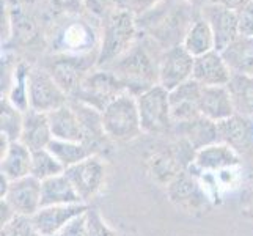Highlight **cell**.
Returning a JSON list of instances; mask_svg holds the SVG:
<instances>
[{
  "instance_id": "1",
  "label": "cell",
  "mask_w": 253,
  "mask_h": 236,
  "mask_svg": "<svg viewBox=\"0 0 253 236\" xmlns=\"http://www.w3.org/2000/svg\"><path fill=\"white\" fill-rule=\"evenodd\" d=\"M109 69L120 79L126 92L134 96L159 85V62H154L146 49L140 46H132Z\"/></svg>"
},
{
  "instance_id": "2",
  "label": "cell",
  "mask_w": 253,
  "mask_h": 236,
  "mask_svg": "<svg viewBox=\"0 0 253 236\" xmlns=\"http://www.w3.org/2000/svg\"><path fill=\"white\" fill-rule=\"evenodd\" d=\"M135 16L127 11L113 10L104 22L102 43L98 50V68H109L134 46Z\"/></svg>"
},
{
  "instance_id": "3",
  "label": "cell",
  "mask_w": 253,
  "mask_h": 236,
  "mask_svg": "<svg viewBox=\"0 0 253 236\" xmlns=\"http://www.w3.org/2000/svg\"><path fill=\"white\" fill-rule=\"evenodd\" d=\"M104 133L110 142H130L143 134L134 94L125 92L102 112Z\"/></svg>"
},
{
  "instance_id": "4",
  "label": "cell",
  "mask_w": 253,
  "mask_h": 236,
  "mask_svg": "<svg viewBox=\"0 0 253 236\" xmlns=\"http://www.w3.org/2000/svg\"><path fill=\"white\" fill-rule=\"evenodd\" d=\"M170 203L178 211L189 216H200L211 208L212 198L203 185L198 172L194 169L182 170L170 185L165 188Z\"/></svg>"
},
{
  "instance_id": "5",
  "label": "cell",
  "mask_w": 253,
  "mask_h": 236,
  "mask_svg": "<svg viewBox=\"0 0 253 236\" xmlns=\"http://www.w3.org/2000/svg\"><path fill=\"white\" fill-rule=\"evenodd\" d=\"M143 134L164 136L173 131L170 94L161 85H154L135 96Z\"/></svg>"
},
{
  "instance_id": "6",
  "label": "cell",
  "mask_w": 253,
  "mask_h": 236,
  "mask_svg": "<svg viewBox=\"0 0 253 236\" xmlns=\"http://www.w3.org/2000/svg\"><path fill=\"white\" fill-rule=\"evenodd\" d=\"M126 89L120 79L107 68H98L84 79L71 99L102 112L112 101H115Z\"/></svg>"
},
{
  "instance_id": "7",
  "label": "cell",
  "mask_w": 253,
  "mask_h": 236,
  "mask_svg": "<svg viewBox=\"0 0 253 236\" xmlns=\"http://www.w3.org/2000/svg\"><path fill=\"white\" fill-rule=\"evenodd\" d=\"M66 177L73 183L81 200L90 205L98 197L107 181V164L101 154H94L65 170Z\"/></svg>"
},
{
  "instance_id": "8",
  "label": "cell",
  "mask_w": 253,
  "mask_h": 236,
  "mask_svg": "<svg viewBox=\"0 0 253 236\" xmlns=\"http://www.w3.org/2000/svg\"><path fill=\"white\" fill-rule=\"evenodd\" d=\"M94 66H98V52L93 55L90 52L88 54H66L52 60L49 73L71 99L84 79L93 71Z\"/></svg>"
},
{
  "instance_id": "9",
  "label": "cell",
  "mask_w": 253,
  "mask_h": 236,
  "mask_svg": "<svg viewBox=\"0 0 253 236\" xmlns=\"http://www.w3.org/2000/svg\"><path fill=\"white\" fill-rule=\"evenodd\" d=\"M69 102L68 94L52 77L49 69L32 68L29 76V104L32 110L50 113Z\"/></svg>"
},
{
  "instance_id": "10",
  "label": "cell",
  "mask_w": 253,
  "mask_h": 236,
  "mask_svg": "<svg viewBox=\"0 0 253 236\" xmlns=\"http://www.w3.org/2000/svg\"><path fill=\"white\" fill-rule=\"evenodd\" d=\"M195 57H192L182 45H174L159 58V85L167 92L190 81L194 74Z\"/></svg>"
},
{
  "instance_id": "11",
  "label": "cell",
  "mask_w": 253,
  "mask_h": 236,
  "mask_svg": "<svg viewBox=\"0 0 253 236\" xmlns=\"http://www.w3.org/2000/svg\"><path fill=\"white\" fill-rule=\"evenodd\" d=\"M2 200L14 209L16 214L33 217L41 209V181L32 175L11 181Z\"/></svg>"
},
{
  "instance_id": "12",
  "label": "cell",
  "mask_w": 253,
  "mask_h": 236,
  "mask_svg": "<svg viewBox=\"0 0 253 236\" xmlns=\"http://www.w3.org/2000/svg\"><path fill=\"white\" fill-rule=\"evenodd\" d=\"M203 19L209 24L215 40V50H225L239 37L238 13L225 8L219 3L211 2L203 10Z\"/></svg>"
},
{
  "instance_id": "13",
  "label": "cell",
  "mask_w": 253,
  "mask_h": 236,
  "mask_svg": "<svg viewBox=\"0 0 253 236\" xmlns=\"http://www.w3.org/2000/svg\"><path fill=\"white\" fill-rule=\"evenodd\" d=\"M241 165V154L226 143L217 142L195 153V161L190 169L198 173H219Z\"/></svg>"
},
{
  "instance_id": "14",
  "label": "cell",
  "mask_w": 253,
  "mask_h": 236,
  "mask_svg": "<svg viewBox=\"0 0 253 236\" xmlns=\"http://www.w3.org/2000/svg\"><path fill=\"white\" fill-rule=\"evenodd\" d=\"M170 94V110L173 126L187 123V121L200 117V96H202V85L194 79L176 87L169 92Z\"/></svg>"
},
{
  "instance_id": "15",
  "label": "cell",
  "mask_w": 253,
  "mask_h": 236,
  "mask_svg": "<svg viewBox=\"0 0 253 236\" xmlns=\"http://www.w3.org/2000/svg\"><path fill=\"white\" fill-rule=\"evenodd\" d=\"M90 205L74 203V205H58V206H42L33 216V222L41 236H55L65 227L82 216Z\"/></svg>"
},
{
  "instance_id": "16",
  "label": "cell",
  "mask_w": 253,
  "mask_h": 236,
  "mask_svg": "<svg viewBox=\"0 0 253 236\" xmlns=\"http://www.w3.org/2000/svg\"><path fill=\"white\" fill-rule=\"evenodd\" d=\"M233 73L219 50L197 57L192 79L202 87H226Z\"/></svg>"
},
{
  "instance_id": "17",
  "label": "cell",
  "mask_w": 253,
  "mask_h": 236,
  "mask_svg": "<svg viewBox=\"0 0 253 236\" xmlns=\"http://www.w3.org/2000/svg\"><path fill=\"white\" fill-rule=\"evenodd\" d=\"M219 142L231 146L241 156L252 150L253 146V120L234 113L233 117L217 123Z\"/></svg>"
},
{
  "instance_id": "18",
  "label": "cell",
  "mask_w": 253,
  "mask_h": 236,
  "mask_svg": "<svg viewBox=\"0 0 253 236\" xmlns=\"http://www.w3.org/2000/svg\"><path fill=\"white\" fill-rule=\"evenodd\" d=\"M47 118H49L54 141L85 143V131L82 126V121L71 102H68L60 109L47 113Z\"/></svg>"
},
{
  "instance_id": "19",
  "label": "cell",
  "mask_w": 253,
  "mask_h": 236,
  "mask_svg": "<svg viewBox=\"0 0 253 236\" xmlns=\"http://www.w3.org/2000/svg\"><path fill=\"white\" fill-rule=\"evenodd\" d=\"M200 113L214 123H220L233 117L236 110H234L228 89L226 87H202Z\"/></svg>"
},
{
  "instance_id": "20",
  "label": "cell",
  "mask_w": 253,
  "mask_h": 236,
  "mask_svg": "<svg viewBox=\"0 0 253 236\" xmlns=\"http://www.w3.org/2000/svg\"><path fill=\"white\" fill-rule=\"evenodd\" d=\"M52 141H54V136H52L50 131L47 113L37 112L32 109L24 112V125L19 142L29 146L32 151H37L42 150V148H47Z\"/></svg>"
},
{
  "instance_id": "21",
  "label": "cell",
  "mask_w": 253,
  "mask_h": 236,
  "mask_svg": "<svg viewBox=\"0 0 253 236\" xmlns=\"http://www.w3.org/2000/svg\"><path fill=\"white\" fill-rule=\"evenodd\" d=\"M33 151L22 142H11L6 151L0 154V175L10 181H16L32 173Z\"/></svg>"
},
{
  "instance_id": "22",
  "label": "cell",
  "mask_w": 253,
  "mask_h": 236,
  "mask_svg": "<svg viewBox=\"0 0 253 236\" xmlns=\"http://www.w3.org/2000/svg\"><path fill=\"white\" fill-rule=\"evenodd\" d=\"M173 131L178 137H182L187 141L195 151L202 148L219 142V131H217V123L200 115L187 123L174 125Z\"/></svg>"
},
{
  "instance_id": "23",
  "label": "cell",
  "mask_w": 253,
  "mask_h": 236,
  "mask_svg": "<svg viewBox=\"0 0 253 236\" xmlns=\"http://www.w3.org/2000/svg\"><path fill=\"white\" fill-rule=\"evenodd\" d=\"M84 203L73 183L66 173L57 175L54 178L41 181V208L42 206H58V205H74Z\"/></svg>"
},
{
  "instance_id": "24",
  "label": "cell",
  "mask_w": 253,
  "mask_h": 236,
  "mask_svg": "<svg viewBox=\"0 0 253 236\" xmlns=\"http://www.w3.org/2000/svg\"><path fill=\"white\" fill-rule=\"evenodd\" d=\"M220 54L233 74H253V38L239 35Z\"/></svg>"
},
{
  "instance_id": "25",
  "label": "cell",
  "mask_w": 253,
  "mask_h": 236,
  "mask_svg": "<svg viewBox=\"0 0 253 236\" xmlns=\"http://www.w3.org/2000/svg\"><path fill=\"white\" fill-rule=\"evenodd\" d=\"M226 89L230 92L233 106L238 115L253 120V76L233 74Z\"/></svg>"
},
{
  "instance_id": "26",
  "label": "cell",
  "mask_w": 253,
  "mask_h": 236,
  "mask_svg": "<svg viewBox=\"0 0 253 236\" xmlns=\"http://www.w3.org/2000/svg\"><path fill=\"white\" fill-rule=\"evenodd\" d=\"M182 46L192 57H202L211 50H215V40L209 24L203 19H197L184 35Z\"/></svg>"
},
{
  "instance_id": "27",
  "label": "cell",
  "mask_w": 253,
  "mask_h": 236,
  "mask_svg": "<svg viewBox=\"0 0 253 236\" xmlns=\"http://www.w3.org/2000/svg\"><path fill=\"white\" fill-rule=\"evenodd\" d=\"M49 150L54 153V156L62 162V165L66 169L73 167V165L79 164L86 157L94 156V150L90 148L84 142H65V141H52L47 146Z\"/></svg>"
},
{
  "instance_id": "28",
  "label": "cell",
  "mask_w": 253,
  "mask_h": 236,
  "mask_svg": "<svg viewBox=\"0 0 253 236\" xmlns=\"http://www.w3.org/2000/svg\"><path fill=\"white\" fill-rule=\"evenodd\" d=\"M62 173H65V167L49 148H42V150L33 151L32 173H30L32 177H35L40 181H46Z\"/></svg>"
},
{
  "instance_id": "29",
  "label": "cell",
  "mask_w": 253,
  "mask_h": 236,
  "mask_svg": "<svg viewBox=\"0 0 253 236\" xmlns=\"http://www.w3.org/2000/svg\"><path fill=\"white\" fill-rule=\"evenodd\" d=\"M30 69L27 65H17L13 73L11 89L10 93L6 94V99L10 101L13 106H16L19 110L27 112L30 109L29 104V76Z\"/></svg>"
},
{
  "instance_id": "30",
  "label": "cell",
  "mask_w": 253,
  "mask_h": 236,
  "mask_svg": "<svg viewBox=\"0 0 253 236\" xmlns=\"http://www.w3.org/2000/svg\"><path fill=\"white\" fill-rule=\"evenodd\" d=\"M24 125V112L2 98V115H0V136H5L10 142H17L21 139Z\"/></svg>"
},
{
  "instance_id": "31",
  "label": "cell",
  "mask_w": 253,
  "mask_h": 236,
  "mask_svg": "<svg viewBox=\"0 0 253 236\" xmlns=\"http://www.w3.org/2000/svg\"><path fill=\"white\" fill-rule=\"evenodd\" d=\"M0 236H41L33 217L16 214L10 222H6L0 229Z\"/></svg>"
},
{
  "instance_id": "32",
  "label": "cell",
  "mask_w": 253,
  "mask_h": 236,
  "mask_svg": "<svg viewBox=\"0 0 253 236\" xmlns=\"http://www.w3.org/2000/svg\"><path fill=\"white\" fill-rule=\"evenodd\" d=\"M85 236H118V233L107 224L98 209L88 206L85 211Z\"/></svg>"
},
{
  "instance_id": "33",
  "label": "cell",
  "mask_w": 253,
  "mask_h": 236,
  "mask_svg": "<svg viewBox=\"0 0 253 236\" xmlns=\"http://www.w3.org/2000/svg\"><path fill=\"white\" fill-rule=\"evenodd\" d=\"M162 0H115V8L121 11H127L132 16H140L153 10Z\"/></svg>"
},
{
  "instance_id": "34",
  "label": "cell",
  "mask_w": 253,
  "mask_h": 236,
  "mask_svg": "<svg viewBox=\"0 0 253 236\" xmlns=\"http://www.w3.org/2000/svg\"><path fill=\"white\" fill-rule=\"evenodd\" d=\"M236 13H238L239 35L241 37L253 38V0L249 2L246 6H242Z\"/></svg>"
},
{
  "instance_id": "35",
  "label": "cell",
  "mask_w": 253,
  "mask_h": 236,
  "mask_svg": "<svg viewBox=\"0 0 253 236\" xmlns=\"http://www.w3.org/2000/svg\"><path fill=\"white\" fill-rule=\"evenodd\" d=\"M84 8H86L96 17H106L115 10V0H84Z\"/></svg>"
},
{
  "instance_id": "36",
  "label": "cell",
  "mask_w": 253,
  "mask_h": 236,
  "mask_svg": "<svg viewBox=\"0 0 253 236\" xmlns=\"http://www.w3.org/2000/svg\"><path fill=\"white\" fill-rule=\"evenodd\" d=\"M58 235L60 236H85V213L69 222Z\"/></svg>"
},
{
  "instance_id": "37",
  "label": "cell",
  "mask_w": 253,
  "mask_h": 236,
  "mask_svg": "<svg viewBox=\"0 0 253 236\" xmlns=\"http://www.w3.org/2000/svg\"><path fill=\"white\" fill-rule=\"evenodd\" d=\"M58 11H66V13H77L84 8V0H50Z\"/></svg>"
},
{
  "instance_id": "38",
  "label": "cell",
  "mask_w": 253,
  "mask_h": 236,
  "mask_svg": "<svg viewBox=\"0 0 253 236\" xmlns=\"http://www.w3.org/2000/svg\"><path fill=\"white\" fill-rule=\"evenodd\" d=\"M16 216V213H14V209L8 205L5 200H2L0 202V224H6V222H10L13 217Z\"/></svg>"
},
{
  "instance_id": "39",
  "label": "cell",
  "mask_w": 253,
  "mask_h": 236,
  "mask_svg": "<svg viewBox=\"0 0 253 236\" xmlns=\"http://www.w3.org/2000/svg\"><path fill=\"white\" fill-rule=\"evenodd\" d=\"M212 2L219 3L225 8H230V10H233V11H238L242 6H246L249 2H252V0H212Z\"/></svg>"
},
{
  "instance_id": "40",
  "label": "cell",
  "mask_w": 253,
  "mask_h": 236,
  "mask_svg": "<svg viewBox=\"0 0 253 236\" xmlns=\"http://www.w3.org/2000/svg\"><path fill=\"white\" fill-rule=\"evenodd\" d=\"M184 2H187L189 5H192V6H198V8H203L206 6V5H209L212 2V0H184Z\"/></svg>"
},
{
  "instance_id": "41",
  "label": "cell",
  "mask_w": 253,
  "mask_h": 236,
  "mask_svg": "<svg viewBox=\"0 0 253 236\" xmlns=\"http://www.w3.org/2000/svg\"><path fill=\"white\" fill-rule=\"evenodd\" d=\"M22 2H25V3H32V2H35V0H22Z\"/></svg>"
},
{
  "instance_id": "42",
  "label": "cell",
  "mask_w": 253,
  "mask_h": 236,
  "mask_svg": "<svg viewBox=\"0 0 253 236\" xmlns=\"http://www.w3.org/2000/svg\"><path fill=\"white\" fill-rule=\"evenodd\" d=\"M118 236H130V235H118Z\"/></svg>"
},
{
  "instance_id": "43",
  "label": "cell",
  "mask_w": 253,
  "mask_h": 236,
  "mask_svg": "<svg viewBox=\"0 0 253 236\" xmlns=\"http://www.w3.org/2000/svg\"><path fill=\"white\" fill-rule=\"evenodd\" d=\"M55 236H60V235H55Z\"/></svg>"
},
{
  "instance_id": "44",
  "label": "cell",
  "mask_w": 253,
  "mask_h": 236,
  "mask_svg": "<svg viewBox=\"0 0 253 236\" xmlns=\"http://www.w3.org/2000/svg\"><path fill=\"white\" fill-rule=\"evenodd\" d=\"M252 76H253V74H252Z\"/></svg>"
}]
</instances>
